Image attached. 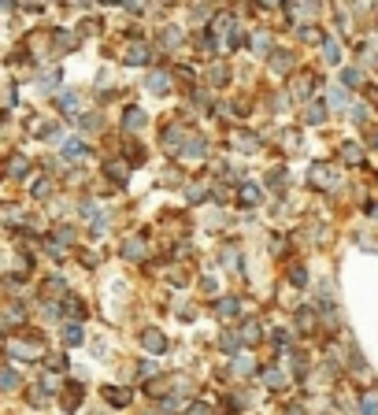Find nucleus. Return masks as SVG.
<instances>
[{
	"instance_id": "b1692460",
	"label": "nucleus",
	"mask_w": 378,
	"mask_h": 415,
	"mask_svg": "<svg viewBox=\"0 0 378 415\" xmlns=\"http://www.w3.org/2000/svg\"><path fill=\"white\" fill-rule=\"evenodd\" d=\"M223 348H226V353H234V348H238V338H234V334H223Z\"/></svg>"
},
{
	"instance_id": "f03ea898",
	"label": "nucleus",
	"mask_w": 378,
	"mask_h": 415,
	"mask_svg": "<svg viewBox=\"0 0 378 415\" xmlns=\"http://www.w3.org/2000/svg\"><path fill=\"white\" fill-rule=\"evenodd\" d=\"M141 341H145V348H149V353H156V356L163 353V348H167V341H163L160 330H145V338H141Z\"/></svg>"
},
{
	"instance_id": "6ab92c4d",
	"label": "nucleus",
	"mask_w": 378,
	"mask_h": 415,
	"mask_svg": "<svg viewBox=\"0 0 378 415\" xmlns=\"http://www.w3.org/2000/svg\"><path fill=\"white\" fill-rule=\"evenodd\" d=\"M323 115H326L323 104H311V108H308V123H323Z\"/></svg>"
},
{
	"instance_id": "412c9836",
	"label": "nucleus",
	"mask_w": 378,
	"mask_h": 415,
	"mask_svg": "<svg viewBox=\"0 0 378 415\" xmlns=\"http://www.w3.org/2000/svg\"><path fill=\"white\" fill-rule=\"evenodd\" d=\"M241 201H245V204H256V201H260L256 186H245V189H241Z\"/></svg>"
},
{
	"instance_id": "f8f14e48",
	"label": "nucleus",
	"mask_w": 378,
	"mask_h": 415,
	"mask_svg": "<svg viewBox=\"0 0 378 415\" xmlns=\"http://www.w3.org/2000/svg\"><path fill=\"white\" fill-rule=\"evenodd\" d=\"M264 382H267L271 389H282V386H286V375L278 371V367H271V371H264Z\"/></svg>"
},
{
	"instance_id": "c85d7f7f",
	"label": "nucleus",
	"mask_w": 378,
	"mask_h": 415,
	"mask_svg": "<svg viewBox=\"0 0 378 415\" xmlns=\"http://www.w3.org/2000/svg\"><path fill=\"white\" fill-rule=\"evenodd\" d=\"M323 415H326V411H323Z\"/></svg>"
},
{
	"instance_id": "4be33fe9",
	"label": "nucleus",
	"mask_w": 378,
	"mask_h": 415,
	"mask_svg": "<svg viewBox=\"0 0 378 415\" xmlns=\"http://www.w3.org/2000/svg\"><path fill=\"white\" fill-rule=\"evenodd\" d=\"M234 371H238V375H249V371H252V360H249V356L234 360Z\"/></svg>"
},
{
	"instance_id": "1a4fd4ad",
	"label": "nucleus",
	"mask_w": 378,
	"mask_h": 415,
	"mask_svg": "<svg viewBox=\"0 0 378 415\" xmlns=\"http://www.w3.org/2000/svg\"><path fill=\"white\" fill-rule=\"evenodd\" d=\"M104 397H108V404H115V408L130 404V389H104Z\"/></svg>"
},
{
	"instance_id": "dca6fc26",
	"label": "nucleus",
	"mask_w": 378,
	"mask_h": 415,
	"mask_svg": "<svg viewBox=\"0 0 378 415\" xmlns=\"http://www.w3.org/2000/svg\"><path fill=\"white\" fill-rule=\"evenodd\" d=\"M330 104H334V108H345V104H349V93H345L341 86H338V89H330Z\"/></svg>"
},
{
	"instance_id": "423d86ee",
	"label": "nucleus",
	"mask_w": 378,
	"mask_h": 415,
	"mask_svg": "<svg viewBox=\"0 0 378 415\" xmlns=\"http://www.w3.org/2000/svg\"><path fill=\"white\" fill-rule=\"evenodd\" d=\"M356 415H378V397H374V393H364V397H360Z\"/></svg>"
},
{
	"instance_id": "a211bd4d",
	"label": "nucleus",
	"mask_w": 378,
	"mask_h": 415,
	"mask_svg": "<svg viewBox=\"0 0 378 415\" xmlns=\"http://www.w3.org/2000/svg\"><path fill=\"white\" fill-rule=\"evenodd\" d=\"M360 78H364V74H360L356 67H349V71L341 74V82H345V86H360Z\"/></svg>"
},
{
	"instance_id": "4468645a",
	"label": "nucleus",
	"mask_w": 378,
	"mask_h": 415,
	"mask_svg": "<svg viewBox=\"0 0 378 415\" xmlns=\"http://www.w3.org/2000/svg\"><path fill=\"white\" fill-rule=\"evenodd\" d=\"M186 415H216V408L204 404V401H193V404L186 408Z\"/></svg>"
},
{
	"instance_id": "cd10ccee",
	"label": "nucleus",
	"mask_w": 378,
	"mask_h": 415,
	"mask_svg": "<svg viewBox=\"0 0 378 415\" xmlns=\"http://www.w3.org/2000/svg\"><path fill=\"white\" fill-rule=\"evenodd\" d=\"M264 4H271V0H264Z\"/></svg>"
},
{
	"instance_id": "2eb2a0df",
	"label": "nucleus",
	"mask_w": 378,
	"mask_h": 415,
	"mask_svg": "<svg viewBox=\"0 0 378 415\" xmlns=\"http://www.w3.org/2000/svg\"><path fill=\"white\" fill-rule=\"evenodd\" d=\"M82 153H86V148H82V141H67V145H63V156H67V160H78Z\"/></svg>"
},
{
	"instance_id": "aec40b11",
	"label": "nucleus",
	"mask_w": 378,
	"mask_h": 415,
	"mask_svg": "<svg viewBox=\"0 0 378 415\" xmlns=\"http://www.w3.org/2000/svg\"><path fill=\"white\" fill-rule=\"evenodd\" d=\"M341 148H345L341 156L349 160V163H360V145H341Z\"/></svg>"
},
{
	"instance_id": "20e7f679",
	"label": "nucleus",
	"mask_w": 378,
	"mask_h": 415,
	"mask_svg": "<svg viewBox=\"0 0 378 415\" xmlns=\"http://www.w3.org/2000/svg\"><path fill=\"white\" fill-rule=\"evenodd\" d=\"M78 401H82V386H78V382H67V397H63V408L74 411V408H78Z\"/></svg>"
},
{
	"instance_id": "9b49d317",
	"label": "nucleus",
	"mask_w": 378,
	"mask_h": 415,
	"mask_svg": "<svg viewBox=\"0 0 378 415\" xmlns=\"http://www.w3.org/2000/svg\"><path fill=\"white\" fill-rule=\"evenodd\" d=\"M82 338H86V334H82L78 323H67V326H63V341H67V345H78Z\"/></svg>"
},
{
	"instance_id": "393cba45",
	"label": "nucleus",
	"mask_w": 378,
	"mask_h": 415,
	"mask_svg": "<svg viewBox=\"0 0 378 415\" xmlns=\"http://www.w3.org/2000/svg\"><path fill=\"white\" fill-rule=\"evenodd\" d=\"M219 311H223V315H234V311H238V304H234V301H223V304H219Z\"/></svg>"
},
{
	"instance_id": "7ed1b4c3",
	"label": "nucleus",
	"mask_w": 378,
	"mask_h": 415,
	"mask_svg": "<svg viewBox=\"0 0 378 415\" xmlns=\"http://www.w3.org/2000/svg\"><path fill=\"white\" fill-rule=\"evenodd\" d=\"M126 63H134V67H141V63H149V45H130Z\"/></svg>"
},
{
	"instance_id": "bb28decb",
	"label": "nucleus",
	"mask_w": 378,
	"mask_h": 415,
	"mask_svg": "<svg viewBox=\"0 0 378 415\" xmlns=\"http://www.w3.org/2000/svg\"><path fill=\"white\" fill-rule=\"evenodd\" d=\"M104 4H119V0H104Z\"/></svg>"
},
{
	"instance_id": "9d476101",
	"label": "nucleus",
	"mask_w": 378,
	"mask_h": 415,
	"mask_svg": "<svg viewBox=\"0 0 378 415\" xmlns=\"http://www.w3.org/2000/svg\"><path fill=\"white\" fill-rule=\"evenodd\" d=\"M145 89H152V93H167V74H149V82H145Z\"/></svg>"
},
{
	"instance_id": "0eeeda50",
	"label": "nucleus",
	"mask_w": 378,
	"mask_h": 415,
	"mask_svg": "<svg viewBox=\"0 0 378 415\" xmlns=\"http://www.w3.org/2000/svg\"><path fill=\"white\" fill-rule=\"evenodd\" d=\"M8 353H11V356H19V360H34V356H38V348H30V345H23V341H11V345H8Z\"/></svg>"
},
{
	"instance_id": "39448f33",
	"label": "nucleus",
	"mask_w": 378,
	"mask_h": 415,
	"mask_svg": "<svg viewBox=\"0 0 378 415\" xmlns=\"http://www.w3.org/2000/svg\"><path fill=\"white\" fill-rule=\"evenodd\" d=\"M15 386H19V375H15L11 367H0V393H11Z\"/></svg>"
},
{
	"instance_id": "f3484780",
	"label": "nucleus",
	"mask_w": 378,
	"mask_h": 415,
	"mask_svg": "<svg viewBox=\"0 0 378 415\" xmlns=\"http://www.w3.org/2000/svg\"><path fill=\"white\" fill-rule=\"evenodd\" d=\"M141 123H145V115H141L138 108H130V111H126V126H130V130H138Z\"/></svg>"
},
{
	"instance_id": "a878e982",
	"label": "nucleus",
	"mask_w": 378,
	"mask_h": 415,
	"mask_svg": "<svg viewBox=\"0 0 378 415\" xmlns=\"http://www.w3.org/2000/svg\"><path fill=\"white\" fill-rule=\"evenodd\" d=\"M286 415H304V408H301V404H289V408H286Z\"/></svg>"
},
{
	"instance_id": "ddd939ff",
	"label": "nucleus",
	"mask_w": 378,
	"mask_h": 415,
	"mask_svg": "<svg viewBox=\"0 0 378 415\" xmlns=\"http://www.w3.org/2000/svg\"><path fill=\"white\" fill-rule=\"evenodd\" d=\"M78 104H82L78 93H63V96H60V108H63V111H74Z\"/></svg>"
},
{
	"instance_id": "f257e3e1",
	"label": "nucleus",
	"mask_w": 378,
	"mask_h": 415,
	"mask_svg": "<svg viewBox=\"0 0 378 415\" xmlns=\"http://www.w3.org/2000/svg\"><path fill=\"white\" fill-rule=\"evenodd\" d=\"M311 186L334 189V186H338V171H334V167H323V163H316V167H311Z\"/></svg>"
},
{
	"instance_id": "6e6552de",
	"label": "nucleus",
	"mask_w": 378,
	"mask_h": 415,
	"mask_svg": "<svg viewBox=\"0 0 378 415\" xmlns=\"http://www.w3.org/2000/svg\"><path fill=\"white\" fill-rule=\"evenodd\" d=\"M323 56H326V63H341V48H338V41H334V38H326V41H323Z\"/></svg>"
},
{
	"instance_id": "5701e85b",
	"label": "nucleus",
	"mask_w": 378,
	"mask_h": 415,
	"mask_svg": "<svg viewBox=\"0 0 378 415\" xmlns=\"http://www.w3.org/2000/svg\"><path fill=\"white\" fill-rule=\"evenodd\" d=\"M245 341H249V345H252V341H260V330H256V323L245 326Z\"/></svg>"
}]
</instances>
